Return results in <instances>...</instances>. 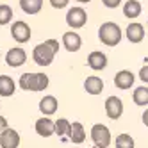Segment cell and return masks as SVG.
Segmentation results:
<instances>
[{
  "mask_svg": "<svg viewBox=\"0 0 148 148\" xmlns=\"http://www.w3.org/2000/svg\"><path fill=\"white\" fill-rule=\"evenodd\" d=\"M125 36H127V39H129L130 43L137 45V43H141L145 39V27L141 23H137V22H132L125 29Z\"/></svg>",
  "mask_w": 148,
  "mask_h": 148,
  "instance_id": "obj_14",
  "label": "cell"
},
{
  "mask_svg": "<svg viewBox=\"0 0 148 148\" xmlns=\"http://www.w3.org/2000/svg\"><path fill=\"white\" fill-rule=\"evenodd\" d=\"M88 66L93 71H102L107 68V56L100 50H93L91 54L88 56Z\"/></svg>",
  "mask_w": 148,
  "mask_h": 148,
  "instance_id": "obj_12",
  "label": "cell"
},
{
  "mask_svg": "<svg viewBox=\"0 0 148 148\" xmlns=\"http://www.w3.org/2000/svg\"><path fill=\"white\" fill-rule=\"evenodd\" d=\"M146 27H148V22H146Z\"/></svg>",
  "mask_w": 148,
  "mask_h": 148,
  "instance_id": "obj_33",
  "label": "cell"
},
{
  "mask_svg": "<svg viewBox=\"0 0 148 148\" xmlns=\"http://www.w3.org/2000/svg\"><path fill=\"white\" fill-rule=\"evenodd\" d=\"M77 2H80V4H88V2H91V0H77Z\"/></svg>",
  "mask_w": 148,
  "mask_h": 148,
  "instance_id": "obj_30",
  "label": "cell"
},
{
  "mask_svg": "<svg viewBox=\"0 0 148 148\" xmlns=\"http://www.w3.org/2000/svg\"><path fill=\"white\" fill-rule=\"evenodd\" d=\"M121 2H123V0H102V4L107 7V9H116V7H120Z\"/></svg>",
  "mask_w": 148,
  "mask_h": 148,
  "instance_id": "obj_26",
  "label": "cell"
},
{
  "mask_svg": "<svg viewBox=\"0 0 148 148\" xmlns=\"http://www.w3.org/2000/svg\"><path fill=\"white\" fill-rule=\"evenodd\" d=\"M20 141H22L20 134L14 129H11V127H7V129L0 132V146L2 148H18Z\"/></svg>",
  "mask_w": 148,
  "mask_h": 148,
  "instance_id": "obj_10",
  "label": "cell"
},
{
  "mask_svg": "<svg viewBox=\"0 0 148 148\" xmlns=\"http://www.w3.org/2000/svg\"><path fill=\"white\" fill-rule=\"evenodd\" d=\"M14 91H16V82L9 75H0V97L2 98L13 97Z\"/></svg>",
  "mask_w": 148,
  "mask_h": 148,
  "instance_id": "obj_18",
  "label": "cell"
},
{
  "mask_svg": "<svg viewBox=\"0 0 148 148\" xmlns=\"http://www.w3.org/2000/svg\"><path fill=\"white\" fill-rule=\"evenodd\" d=\"M132 100H134L136 105H139V107H145V105H148V88H146V86L136 88L134 93H132Z\"/></svg>",
  "mask_w": 148,
  "mask_h": 148,
  "instance_id": "obj_21",
  "label": "cell"
},
{
  "mask_svg": "<svg viewBox=\"0 0 148 148\" xmlns=\"http://www.w3.org/2000/svg\"><path fill=\"white\" fill-rule=\"evenodd\" d=\"M84 89H86L88 95L97 97V95H100L103 91V80L98 75H89L86 80H84Z\"/></svg>",
  "mask_w": 148,
  "mask_h": 148,
  "instance_id": "obj_17",
  "label": "cell"
},
{
  "mask_svg": "<svg viewBox=\"0 0 148 148\" xmlns=\"http://www.w3.org/2000/svg\"><path fill=\"white\" fill-rule=\"evenodd\" d=\"M73 148H80V146H73Z\"/></svg>",
  "mask_w": 148,
  "mask_h": 148,
  "instance_id": "obj_32",
  "label": "cell"
},
{
  "mask_svg": "<svg viewBox=\"0 0 148 148\" xmlns=\"http://www.w3.org/2000/svg\"><path fill=\"white\" fill-rule=\"evenodd\" d=\"M143 7H141V2H137V0H127L123 4V16L129 18V20H134L141 14Z\"/></svg>",
  "mask_w": 148,
  "mask_h": 148,
  "instance_id": "obj_19",
  "label": "cell"
},
{
  "mask_svg": "<svg viewBox=\"0 0 148 148\" xmlns=\"http://www.w3.org/2000/svg\"><path fill=\"white\" fill-rule=\"evenodd\" d=\"M134 80H136V77L130 70H121L114 77V86L120 88V89H129L134 86Z\"/></svg>",
  "mask_w": 148,
  "mask_h": 148,
  "instance_id": "obj_15",
  "label": "cell"
},
{
  "mask_svg": "<svg viewBox=\"0 0 148 148\" xmlns=\"http://www.w3.org/2000/svg\"><path fill=\"white\" fill-rule=\"evenodd\" d=\"M57 109H59V102H57V98L54 97V95H45V97L39 100V112L43 116L56 114Z\"/></svg>",
  "mask_w": 148,
  "mask_h": 148,
  "instance_id": "obj_13",
  "label": "cell"
},
{
  "mask_svg": "<svg viewBox=\"0 0 148 148\" xmlns=\"http://www.w3.org/2000/svg\"><path fill=\"white\" fill-rule=\"evenodd\" d=\"M7 127H9V125H7V120L4 118L2 114H0V132H2L4 129H7Z\"/></svg>",
  "mask_w": 148,
  "mask_h": 148,
  "instance_id": "obj_28",
  "label": "cell"
},
{
  "mask_svg": "<svg viewBox=\"0 0 148 148\" xmlns=\"http://www.w3.org/2000/svg\"><path fill=\"white\" fill-rule=\"evenodd\" d=\"M34 130L41 137H50V136L56 134V123H54V120H52V118H48V116H43V118L36 120Z\"/></svg>",
  "mask_w": 148,
  "mask_h": 148,
  "instance_id": "obj_9",
  "label": "cell"
},
{
  "mask_svg": "<svg viewBox=\"0 0 148 148\" xmlns=\"http://www.w3.org/2000/svg\"><path fill=\"white\" fill-rule=\"evenodd\" d=\"M68 137L73 145H82L86 141V130H84V125L80 121H73L70 125V132H68Z\"/></svg>",
  "mask_w": 148,
  "mask_h": 148,
  "instance_id": "obj_16",
  "label": "cell"
},
{
  "mask_svg": "<svg viewBox=\"0 0 148 148\" xmlns=\"http://www.w3.org/2000/svg\"><path fill=\"white\" fill-rule=\"evenodd\" d=\"M116 148H136L134 143V137L130 134H118L116 136V141H114Z\"/></svg>",
  "mask_w": 148,
  "mask_h": 148,
  "instance_id": "obj_22",
  "label": "cell"
},
{
  "mask_svg": "<svg viewBox=\"0 0 148 148\" xmlns=\"http://www.w3.org/2000/svg\"><path fill=\"white\" fill-rule=\"evenodd\" d=\"M139 79L143 80V84H148V64H145L139 70Z\"/></svg>",
  "mask_w": 148,
  "mask_h": 148,
  "instance_id": "obj_27",
  "label": "cell"
},
{
  "mask_svg": "<svg viewBox=\"0 0 148 148\" xmlns=\"http://www.w3.org/2000/svg\"><path fill=\"white\" fill-rule=\"evenodd\" d=\"M70 4V0H50V5L54 9H64Z\"/></svg>",
  "mask_w": 148,
  "mask_h": 148,
  "instance_id": "obj_25",
  "label": "cell"
},
{
  "mask_svg": "<svg viewBox=\"0 0 148 148\" xmlns=\"http://www.w3.org/2000/svg\"><path fill=\"white\" fill-rule=\"evenodd\" d=\"M20 7L25 14H38L43 9V0H20Z\"/></svg>",
  "mask_w": 148,
  "mask_h": 148,
  "instance_id": "obj_20",
  "label": "cell"
},
{
  "mask_svg": "<svg viewBox=\"0 0 148 148\" xmlns=\"http://www.w3.org/2000/svg\"><path fill=\"white\" fill-rule=\"evenodd\" d=\"M13 7L7 4H0V25H7L13 22Z\"/></svg>",
  "mask_w": 148,
  "mask_h": 148,
  "instance_id": "obj_23",
  "label": "cell"
},
{
  "mask_svg": "<svg viewBox=\"0 0 148 148\" xmlns=\"http://www.w3.org/2000/svg\"><path fill=\"white\" fill-rule=\"evenodd\" d=\"M91 141H93L95 146L109 148V145H111V141H112L111 130H109L105 125H102V123H95V125L91 127Z\"/></svg>",
  "mask_w": 148,
  "mask_h": 148,
  "instance_id": "obj_4",
  "label": "cell"
},
{
  "mask_svg": "<svg viewBox=\"0 0 148 148\" xmlns=\"http://www.w3.org/2000/svg\"><path fill=\"white\" fill-rule=\"evenodd\" d=\"M0 59H2V56H0Z\"/></svg>",
  "mask_w": 148,
  "mask_h": 148,
  "instance_id": "obj_34",
  "label": "cell"
},
{
  "mask_svg": "<svg viewBox=\"0 0 148 148\" xmlns=\"http://www.w3.org/2000/svg\"><path fill=\"white\" fill-rule=\"evenodd\" d=\"M93 148H100V146H95V145H93Z\"/></svg>",
  "mask_w": 148,
  "mask_h": 148,
  "instance_id": "obj_31",
  "label": "cell"
},
{
  "mask_svg": "<svg viewBox=\"0 0 148 148\" xmlns=\"http://www.w3.org/2000/svg\"><path fill=\"white\" fill-rule=\"evenodd\" d=\"M56 123V134L59 136V137H66L68 136V132H70V121L66 120V118H59L57 121H54Z\"/></svg>",
  "mask_w": 148,
  "mask_h": 148,
  "instance_id": "obj_24",
  "label": "cell"
},
{
  "mask_svg": "<svg viewBox=\"0 0 148 148\" xmlns=\"http://www.w3.org/2000/svg\"><path fill=\"white\" fill-rule=\"evenodd\" d=\"M5 62H7V66H11V68L23 66L25 62H27V52H25V48H22V47L9 48L7 54H5Z\"/></svg>",
  "mask_w": 148,
  "mask_h": 148,
  "instance_id": "obj_7",
  "label": "cell"
},
{
  "mask_svg": "<svg viewBox=\"0 0 148 148\" xmlns=\"http://www.w3.org/2000/svg\"><path fill=\"white\" fill-rule=\"evenodd\" d=\"M123 102L121 98L118 97H109L105 100V114H107V118L111 120H120L121 114H123Z\"/></svg>",
  "mask_w": 148,
  "mask_h": 148,
  "instance_id": "obj_8",
  "label": "cell"
},
{
  "mask_svg": "<svg viewBox=\"0 0 148 148\" xmlns=\"http://www.w3.org/2000/svg\"><path fill=\"white\" fill-rule=\"evenodd\" d=\"M48 77H47V73H23L22 77L18 79V86L22 88L23 91H43L48 88Z\"/></svg>",
  "mask_w": 148,
  "mask_h": 148,
  "instance_id": "obj_2",
  "label": "cell"
},
{
  "mask_svg": "<svg viewBox=\"0 0 148 148\" xmlns=\"http://www.w3.org/2000/svg\"><path fill=\"white\" fill-rule=\"evenodd\" d=\"M88 23V13L84 11V7H70L66 13V25L70 29H82Z\"/></svg>",
  "mask_w": 148,
  "mask_h": 148,
  "instance_id": "obj_6",
  "label": "cell"
},
{
  "mask_svg": "<svg viewBox=\"0 0 148 148\" xmlns=\"http://www.w3.org/2000/svg\"><path fill=\"white\" fill-rule=\"evenodd\" d=\"M121 38H123V30L120 29L118 23H114V22H105L98 29V39L103 45H107V47L120 45Z\"/></svg>",
  "mask_w": 148,
  "mask_h": 148,
  "instance_id": "obj_3",
  "label": "cell"
},
{
  "mask_svg": "<svg viewBox=\"0 0 148 148\" xmlns=\"http://www.w3.org/2000/svg\"><path fill=\"white\" fill-rule=\"evenodd\" d=\"M59 52V41L57 39H47L39 43L32 50V59L38 66H50L54 62V57Z\"/></svg>",
  "mask_w": 148,
  "mask_h": 148,
  "instance_id": "obj_1",
  "label": "cell"
},
{
  "mask_svg": "<svg viewBox=\"0 0 148 148\" xmlns=\"http://www.w3.org/2000/svg\"><path fill=\"white\" fill-rule=\"evenodd\" d=\"M141 120H143V123H145V127H148V109H146V111L143 112V118H141Z\"/></svg>",
  "mask_w": 148,
  "mask_h": 148,
  "instance_id": "obj_29",
  "label": "cell"
},
{
  "mask_svg": "<svg viewBox=\"0 0 148 148\" xmlns=\"http://www.w3.org/2000/svg\"><path fill=\"white\" fill-rule=\"evenodd\" d=\"M32 36V30H30V25L23 20H16V22H11V38L16 41V43L23 45L30 39Z\"/></svg>",
  "mask_w": 148,
  "mask_h": 148,
  "instance_id": "obj_5",
  "label": "cell"
},
{
  "mask_svg": "<svg viewBox=\"0 0 148 148\" xmlns=\"http://www.w3.org/2000/svg\"><path fill=\"white\" fill-rule=\"evenodd\" d=\"M62 47H64L68 52H79L80 47H82V38L79 32H75V30H68V32L62 34Z\"/></svg>",
  "mask_w": 148,
  "mask_h": 148,
  "instance_id": "obj_11",
  "label": "cell"
}]
</instances>
